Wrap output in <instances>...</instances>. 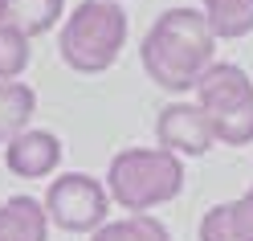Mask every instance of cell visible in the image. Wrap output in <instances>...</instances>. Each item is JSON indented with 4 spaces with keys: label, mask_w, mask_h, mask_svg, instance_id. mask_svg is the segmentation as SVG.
<instances>
[{
    "label": "cell",
    "mask_w": 253,
    "mask_h": 241,
    "mask_svg": "<svg viewBox=\"0 0 253 241\" xmlns=\"http://www.w3.org/2000/svg\"><path fill=\"white\" fill-rule=\"evenodd\" d=\"M212 53H216V33L209 29V17L200 8H168L147 29L139 61L160 90L188 94L212 66Z\"/></svg>",
    "instance_id": "1"
},
{
    "label": "cell",
    "mask_w": 253,
    "mask_h": 241,
    "mask_svg": "<svg viewBox=\"0 0 253 241\" xmlns=\"http://www.w3.org/2000/svg\"><path fill=\"white\" fill-rule=\"evenodd\" d=\"M106 192L123 213H151L184 192V159L164 147H123L110 155Z\"/></svg>",
    "instance_id": "2"
},
{
    "label": "cell",
    "mask_w": 253,
    "mask_h": 241,
    "mask_svg": "<svg viewBox=\"0 0 253 241\" xmlns=\"http://www.w3.org/2000/svg\"><path fill=\"white\" fill-rule=\"evenodd\" d=\"M126 45V12L110 0H82L61 21L57 49L74 74H102L119 61Z\"/></svg>",
    "instance_id": "3"
},
{
    "label": "cell",
    "mask_w": 253,
    "mask_h": 241,
    "mask_svg": "<svg viewBox=\"0 0 253 241\" xmlns=\"http://www.w3.org/2000/svg\"><path fill=\"white\" fill-rule=\"evenodd\" d=\"M196 106L209 115L216 143L245 147L253 143V82L233 61H212L196 82Z\"/></svg>",
    "instance_id": "4"
},
{
    "label": "cell",
    "mask_w": 253,
    "mask_h": 241,
    "mask_svg": "<svg viewBox=\"0 0 253 241\" xmlns=\"http://www.w3.org/2000/svg\"><path fill=\"white\" fill-rule=\"evenodd\" d=\"M41 204H45V213H49V225H57V229H66V233H98L110 221L106 180H94L86 172L53 176Z\"/></svg>",
    "instance_id": "5"
},
{
    "label": "cell",
    "mask_w": 253,
    "mask_h": 241,
    "mask_svg": "<svg viewBox=\"0 0 253 241\" xmlns=\"http://www.w3.org/2000/svg\"><path fill=\"white\" fill-rule=\"evenodd\" d=\"M155 139H160V147L171 151V155H204L216 143L212 135V123L209 115L196 106V102H168L160 110V119H155Z\"/></svg>",
    "instance_id": "6"
},
{
    "label": "cell",
    "mask_w": 253,
    "mask_h": 241,
    "mask_svg": "<svg viewBox=\"0 0 253 241\" xmlns=\"http://www.w3.org/2000/svg\"><path fill=\"white\" fill-rule=\"evenodd\" d=\"M57 164H61V139L53 131L29 127L12 143H4V168L21 180H45L57 172Z\"/></svg>",
    "instance_id": "7"
},
{
    "label": "cell",
    "mask_w": 253,
    "mask_h": 241,
    "mask_svg": "<svg viewBox=\"0 0 253 241\" xmlns=\"http://www.w3.org/2000/svg\"><path fill=\"white\" fill-rule=\"evenodd\" d=\"M196 237L200 241H253V188L237 200L212 204L200 217Z\"/></svg>",
    "instance_id": "8"
},
{
    "label": "cell",
    "mask_w": 253,
    "mask_h": 241,
    "mask_svg": "<svg viewBox=\"0 0 253 241\" xmlns=\"http://www.w3.org/2000/svg\"><path fill=\"white\" fill-rule=\"evenodd\" d=\"M49 237V213L37 196H12L0 204V241H45Z\"/></svg>",
    "instance_id": "9"
},
{
    "label": "cell",
    "mask_w": 253,
    "mask_h": 241,
    "mask_svg": "<svg viewBox=\"0 0 253 241\" xmlns=\"http://www.w3.org/2000/svg\"><path fill=\"white\" fill-rule=\"evenodd\" d=\"M37 115V94L25 82H0V143H12Z\"/></svg>",
    "instance_id": "10"
},
{
    "label": "cell",
    "mask_w": 253,
    "mask_h": 241,
    "mask_svg": "<svg viewBox=\"0 0 253 241\" xmlns=\"http://www.w3.org/2000/svg\"><path fill=\"white\" fill-rule=\"evenodd\" d=\"M216 41H241L253 33V0H200Z\"/></svg>",
    "instance_id": "11"
},
{
    "label": "cell",
    "mask_w": 253,
    "mask_h": 241,
    "mask_svg": "<svg viewBox=\"0 0 253 241\" xmlns=\"http://www.w3.org/2000/svg\"><path fill=\"white\" fill-rule=\"evenodd\" d=\"M66 17V0H8V21L33 41Z\"/></svg>",
    "instance_id": "12"
},
{
    "label": "cell",
    "mask_w": 253,
    "mask_h": 241,
    "mask_svg": "<svg viewBox=\"0 0 253 241\" xmlns=\"http://www.w3.org/2000/svg\"><path fill=\"white\" fill-rule=\"evenodd\" d=\"M90 241H171V233L151 213H126L119 221H106L98 233H90Z\"/></svg>",
    "instance_id": "13"
},
{
    "label": "cell",
    "mask_w": 253,
    "mask_h": 241,
    "mask_svg": "<svg viewBox=\"0 0 253 241\" xmlns=\"http://www.w3.org/2000/svg\"><path fill=\"white\" fill-rule=\"evenodd\" d=\"M29 66V37L12 21L0 25V82H17Z\"/></svg>",
    "instance_id": "14"
},
{
    "label": "cell",
    "mask_w": 253,
    "mask_h": 241,
    "mask_svg": "<svg viewBox=\"0 0 253 241\" xmlns=\"http://www.w3.org/2000/svg\"><path fill=\"white\" fill-rule=\"evenodd\" d=\"M8 21V0H0V25Z\"/></svg>",
    "instance_id": "15"
},
{
    "label": "cell",
    "mask_w": 253,
    "mask_h": 241,
    "mask_svg": "<svg viewBox=\"0 0 253 241\" xmlns=\"http://www.w3.org/2000/svg\"><path fill=\"white\" fill-rule=\"evenodd\" d=\"M110 4H119V0H110Z\"/></svg>",
    "instance_id": "16"
}]
</instances>
